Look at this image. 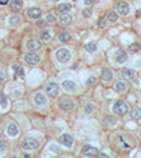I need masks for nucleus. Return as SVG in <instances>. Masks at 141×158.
Listing matches in <instances>:
<instances>
[{"mask_svg": "<svg viewBox=\"0 0 141 158\" xmlns=\"http://www.w3.org/2000/svg\"><path fill=\"white\" fill-rule=\"evenodd\" d=\"M114 144L118 145L120 148H123V150H131V148H133L131 141H130L127 135L123 134V133H117V134H116V137H114Z\"/></svg>", "mask_w": 141, "mask_h": 158, "instance_id": "obj_1", "label": "nucleus"}, {"mask_svg": "<svg viewBox=\"0 0 141 158\" xmlns=\"http://www.w3.org/2000/svg\"><path fill=\"white\" fill-rule=\"evenodd\" d=\"M20 145H21V148H23L24 151H35V150L39 148L38 140H35V138H33V137H26Z\"/></svg>", "mask_w": 141, "mask_h": 158, "instance_id": "obj_2", "label": "nucleus"}, {"mask_svg": "<svg viewBox=\"0 0 141 158\" xmlns=\"http://www.w3.org/2000/svg\"><path fill=\"white\" fill-rule=\"evenodd\" d=\"M71 51L66 48H59L55 52V58L59 64H68L71 61Z\"/></svg>", "mask_w": 141, "mask_h": 158, "instance_id": "obj_3", "label": "nucleus"}, {"mask_svg": "<svg viewBox=\"0 0 141 158\" xmlns=\"http://www.w3.org/2000/svg\"><path fill=\"white\" fill-rule=\"evenodd\" d=\"M113 113L117 116H124L126 113H128V106L126 102L123 100H117V102L113 103V107H112Z\"/></svg>", "mask_w": 141, "mask_h": 158, "instance_id": "obj_4", "label": "nucleus"}, {"mask_svg": "<svg viewBox=\"0 0 141 158\" xmlns=\"http://www.w3.org/2000/svg\"><path fill=\"white\" fill-rule=\"evenodd\" d=\"M45 93L49 96V98H56V96L59 95V86H58V83L54 82V81L48 82L45 85Z\"/></svg>", "mask_w": 141, "mask_h": 158, "instance_id": "obj_5", "label": "nucleus"}, {"mask_svg": "<svg viewBox=\"0 0 141 158\" xmlns=\"http://www.w3.org/2000/svg\"><path fill=\"white\" fill-rule=\"evenodd\" d=\"M81 154H82L83 157H96V155L99 154V150L90 144H86V145H83Z\"/></svg>", "mask_w": 141, "mask_h": 158, "instance_id": "obj_6", "label": "nucleus"}, {"mask_svg": "<svg viewBox=\"0 0 141 158\" xmlns=\"http://www.w3.org/2000/svg\"><path fill=\"white\" fill-rule=\"evenodd\" d=\"M59 107L62 109V110H65V112H69V110H72V109L75 107V103H73L72 99L64 98L59 100Z\"/></svg>", "mask_w": 141, "mask_h": 158, "instance_id": "obj_7", "label": "nucleus"}, {"mask_svg": "<svg viewBox=\"0 0 141 158\" xmlns=\"http://www.w3.org/2000/svg\"><path fill=\"white\" fill-rule=\"evenodd\" d=\"M39 61H41V58L35 52H30L24 55V62L28 64V65H37V64H39Z\"/></svg>", "mask_w": 141, "mask_h": 158, "instance_id": "obj_8", "label": "nucleus"}, {"mask_svg": "<svg viewBox=\"0 0 141 158\" xmlns=\"http://www.w3.org/2000/svg\"><path fill=\"white\" fill-rule=\"evenodd\" d=\"M19 133H20V130H19V127H17L16 123L9 122V124L6 126V134L9 135V137H17Z\"/></svg>", "mask_w": 141, "mask_h": 158, "instance_id": "obj_9", "label": "nucleus"}, {"mask_svg": "<svg viewBox=\"0 0 141 158\" xmlns=\"http://www.w3.org/2000/svg\"><path fill=\"white\" fill-rule=\"evenodd\" d=\"M116 10L120 16H127L130 13V6H128L127 2H118L117 6H116Z\"/></svg>", "mask_w": 141, "mask_h": 158, "instance_id": "obj_10", "label": "nucleus"}, {"mask_svg": "<svg viewBox=\"0 0 141 158\" xmlns=\"http://www.w3.org/2000/svg\"><path fill=\"white\" fill-rule=\"evenodd\" d=\"M59 143L62 145H65V147L71 148L73 145V137L71 134H68V133H64V134H61V137H59Z\"/></svg>", "mask_w": 141, "mask_h": 158, "instance_id": "obj_11", "label": "nucleus"}, {"mask_svg": "<svg viewBox=\"0 0 141 158\" xmlns=\"http://www.w3.org/2000/svg\"><path fill=\"white\" fill-rule=\"evenodd\" d=\"M27 48H28L30 51H39V49L43 48V43H41L39 40L31 38L27 41Z\"/></svg>", "mask_w": 141, "mask_h": 158, "instance_id": "obj_12", "label": "nucleus"}, {"mask_svg": "<svg viewBox=\"0 0 141 158\" xmlns=\"http://www.w3.org/2000/svg\"><path fill=\"white\" fill-rule=\"evenodd\" d=\"M127 59H128V55H127V52H126L124 49H117V51L114 52L116 64H124Z\"/></svg>", "mask_w": 141, "mask_h": 158, "instance_id": "obj_13", "label": "nucleus"}, {"mask_svg": "<svg viewBox=\"0 0 141 158\" xmlns=\"http://www.w3.org/2000/svg\"><path fill=\"white\" fill-rule=\"evenodd\" d=\"M33 102L35 106H45L47 105V98L43 92H37L33 96Z\"/></svg>", "mask_w": 141, "mask_h": 158, "instance_id": "obj_14", "label": "nucleus"}, {"mask_svg": "<svg viewBox=\"0 0 141 158\" xmlns=\"http://www.w3.org/2000/svg\"><path fill=\"white\" fill-rule=\"evenodd\" d=\"M62 88L66 92H75L78 89V85H76V82L71 81V79H65V81H62Z\"/></svg>", "mask_w": 141, "mask_h": 158, "instance_id": "obj_15", "label": "nucleus"}, {"mask_svg": "<svg viewBox=\"0 0 141 158\" xmlns=\"http://www.w3.org/2000/svg\"><path fill=\"white\" fill-rule=\"evenodd\" d=\"M41 14H43V11H41V9H38V7H30V9L27 10V17H28V19H39Z\"/></svg>", "mask_w": 141, "mask_h": 158, "instance_id": "obj_16", "label": "nucleus"}, {"mask_svg": "<svg viewBox=\"0 0 141 158\" xmlns=\"http://www.w3.org/2000/svg\"><path fill=\"white\" fill-rule=\"evenodd\" d=\"M73 21V17L68 13H62L59 16V24L61 26H69V24H72Z\"/></svg>", "mask_w": 141, "mask_h": 158, "instance_id": "obj_17", "label": "nucleus"}, {"mask_svg": "<svg viewBox=\"0 0 141 158\" xmlns=\"http://www.w3.org/2000/svg\"><path fill=\"white\" fill-rule=\"evenodd\" d=\"M23 0H13L11 3H10V9H11V11H14V13H19V11H21L23 10Z\"/></svg>", "mask_w": 141, "mask_h": 158, "instance_id": "obj_18", "label": "nucleus"}, {"mask_svg": "<svg viewBox=\"0 0 141 158\" xmlns=\"http://www.w3.org/2000/svg\"><path fill=\"white\" fill-rule=\"evenodd\" d=\"M122 76H123V79H126V81H133V79L135 78V72L130 68H124L122 71Z\"/></svg>", "mask_w": 141, "mask_h": 158, "instance_id": "obj_19", "label": "nucleus"}, {"mask_svg": "<svg viewBox=\"0 0 141 158\" xmlns=\"http://www.w3.org/2000/svg\"><path fill=\"white\" fill-rule=\"evenodd\" d=\"M71 40H72V35H71V33H68V31H62V33H59L58 41L61 44H68Z\"/></svg>", "mask_w": 141, "mask_h": 158, "instance_id": "obj_20", "label": "nucleus"}, {"mask_svg": "<svg viewBox=\"0 0 141 158\" xmlns=\"http://www.w3.org/2000/svg\"><path fill=\"white\" fill-rule=\"evenodd\" d=\"M102 81L106 83L112 82L113 81V72L110 71V69H103L102 71Z\"/></svg>", "mask_w": 141, "mask_h": 158, "instance_id": "obj_21", "label": "nucleus"}, {"mask_svg": "<svg viewBox=\"0 0 141 158\" xmlns=\"http://www.w3.org/2000/svg\"><path fill=\"white\" fill-rule=\"evenodd\" d=\"M39 37H41L43 41H48V40H51V37H52V30L43 28L41 30V33H39Z\"/></svg>", "mask_w": 141, "mask_h": 158, "instance_id": "obj_22", "label": "nucleus"}, {"mask_svg": "<svg viewBox=\"0 0 141 158\" xmlns=\"http://www.w3.org/2000/svg\"><path fill=\"white\" fill-rule=\"evenodd\" d=\"M114 89H116V92L117 93H126L127 92V83L126 82H117L114 85Z\"/></svg>", "mask_w": 141, "mask_h": 158, "instance_id": "obj_23", "label": "nucleus"}, {"mask_svg": "<svg viewBox=\"0 0 141 158\" xmlns=\"http://www.w3.org/2000/svg\"><path fill=\"white\" fill-rule=\"evenodd\" d=\"M13 71H14V73H16V76H20V78H24V68H23L21 65H19V64L13 65Z\"/></svg>", "mask_w": 141, "mask_h": 158, "instance_id": "obj_24", "label": "nucleus"}, {"mask_svg": "<svg viewBox=\"0 0 141 158\" xmlns=\"http://www.w3.org/2000/svg\"><path fill=\"white\" fill-rule=\"evenodd\" d=\"M128 49H130V52L135 54V52H140L141 51V44L138 43V41H135V43L130 44V47H128Z\"/></svg>", "mask_w": 141, "mask_h": 158, "instance_id": "obj_25", "label": "nucleus"}, {"mask_svg": "<svg viewBox=\"0 0 141 158\" xmlns=\"http://www.w3.org/2000/svg\"><path fill=\"white\" fill-rule=\"evenodd\" d=\"M20 21H21V17L20 16H10L9 19H7V23H9L10 26H17Z\"/></svg>", "mask_w": 141, "mask_h": 158, "instance_id": "obj_26", "label": "nucleus"}, {"mask_svg": "<svg viewBox=\"0 0 141 158\" xmlns=\"http://www.w3.org/2000/svg\"><path fill=\"white\" fill-rule=\"evenodd\" d=\"M85 49L88 51V52H96V51H97V44L93 43V41H90V43H88L85 45Z\"/></svg>", "mask_w": 141, "mask_h": 158, "instance_id": "obj_27", "label": "nucleus"}, {"mask_svg": "<svg viewBox=\"0 0 141 158\" xmlns=\"http://www.w3.org/2000/svg\"><path fill=\"white\" fill-rule=\"evenodd\" d=\"M130 117L133 120H140L141 118V109H133L131 112H130Z\"/></svg>", "mask_w": 141, "mask_h": 158, "instance_id": "obj_28", "label": "nucleus"}, {"mask_svg": "<svg viewBox=\"0 0 141 158\" xmlns=\"http://www.w3.org/2000/svg\"><path fill=\"white\" fill-rule=\"evenodd\" d=\"M71 7L72 6H71L69 3H62V4H59L58 6V10L61 11V13H68L69 10H71Z\"/></svg>", "mask_w": 141, "mask_h": 158, "instance_id": "obj_29", "label": "nucleus"}, {"mask_svg": "<svg viewBox=\"0 0 141 158\" xmlns=\"http://www.w3.org/2000/svg\"><path fill=\"white\" fill-rule=\"evenodd\" d=\"M107 20L110 21V23H116L118 20V13H114V11H110V13L107 14Z\"/></svg>", "mask_w": 141, "mask_h": 158, "instance_id": "obj_30", "label": "nucleus"}, {"mask_svg": "<svg viewBox=\"0 0 141 158\" xmlns=\"http://www.w3.org/2000/svg\"><path fill=\"white\" fill-rule=\"evenodd\" d=\"M0 106L3 109H6L9 106V100H7V98L4 95H0Z\"/></svg>", "mask_w": 141, "mask_h": 158, "instance_id": "obj_31", "label": "nucleus"}, {"mask_svg": "<svg viewBox=\"0 0 141 158\" xmlns=\"http://www.w3.org/2000/svg\"><path fill=\"white\" fill-rule=\"evenodd\" d=\"M96 81H97V79H96L95 76H90V78H88L85 81V83H86V86H93L96 83Z\"/></svg>", "mask_w": 141, "mask_h": 158, "instance_id": "obj_32", "label": "nucleus"}, {"mask_svg": "<svg viewBox=\"0 0 141 158\" xmlns=\"http://www.w3.org/2000/svg\"><path fill=\"white\" fill-rule=\"evenodd\" d=\"M93 110H95V106H93V103H88V105L85 106V113H93Z\"/></svg>", "mask_w": 141, "mask_h": 158, "instance_id": "obj_33", "label": "nucleus"}, {"mask_svg": "<svg viewBox=\"0 0 141 158\" xmlns=\"http://www.w3.org/2000/svg\"><path fill=\"white\" fill-rule=\"evenodd\" d=\"M47 20H38V21H37L35 23V26L38 27V28H45V26H47Z\"/></svg>", "mask_w": 141, "mask_h": 158, "instance_id": "obj_34", "label": "nucleus"}, {"mask_svg": "<svg viewBox=\"0 0 141 158\" xmlns=\"http://www.w3.org/2000/svg\"><path fill=\"white\" fill-rule=\"evenodd\" d=\"M47 23H55V21H56V17L55 16H54V14L52 13H49L48 14V16H47Z\"/></svg>", "mask_w": 141, "mask_h": 158, "instance_id": "obj_35", "label": "nucleus"}, {"mask_svg": "<svg viewBox=\"0 0 141 158\" xmlns=\"http://www.w3.org/2000/svg\"><path fill=\"white\" fill-rule=\"evenodd\" d=\"M106 24H107V23H106V19H103V17H102V19L99 20L97 27H99V28H105V27H106Z\"/></svg>", "mask_w": 141, "mask_h": 158, "instance_id": "obj_36", "label": "nucleus"}, {"mask_svg": "<svg viewBox=\"0 0 141 158\" xmlns=\"http://www.w3.org/2000/svg\"><path fill=\"white\" fill-rule=\"evenodd\" d=\"M83 17H90V16H92V10H90V9H86V10H83Z\"/></svg>", "mask_w": 141, "mask_h": 158, "instance_id": "obj_37", "label": "nucleus"}, {"mask_svg": "<svg viewBox=\"0 0 141 158\" xmlns=\"http://www.w3.org/2000/svg\"><path fill=\"white\" fill-rule=\"evenodd\" d=\"M7 150V143L0 141V151H6Z\"/></svg>", "mask_w": 141, "mask_h": 158, "instance_id": "obj_38", "label": "nucleus"}, {"mask_svg": "<svg viewBox=\"0 0 141 158\" xmlns=\"http://www.w3.org/2000/svg\"><path fill=\"white\" fill-rule=\"evenodd\" d=\"M99 0H85V4L86 6H90V4H95V3H97Z\"/></svg>", "mask_w": 141, "mask_h": 158, "instance_id": "obj_39", "label": "nucleus"}, {"mask_svg": "<svg viewBox=\"0 0 141 158\" xmlns=\"http://www.w3.org/2000/svg\"><path fill=\"white\" fill-rule=\"evenodd\" d=\"M3 81H4V73L0 71V82H3Z\"/></svg>", "mask_w": 141, "mask_h": 158, "instance_id": "obj_40", "label": "nucleus"}, {"mask_svg": "<svg viewBox=\"0 0 141 158\" xmlns=\"http://www.w3.org/2000/svg\"><path fill=\"white\" fill-rule=\"evenodd\" d=\"M9 3V0H0V4H2V6H4V4H7Z\"/></svg>", "mask_w": 141, "mask_h": 158, "instance_id": "obj_41", "label": "nucleus"}, {"mask_svg": "<svg viewBox=\"0 0 141 158\" xmlns=\"http://www.w3.org/2000/svg\"><path fill=\"white\" fill-rule=\"evenodd\" d=\"M97 155H99V157H109V155L106 154V152H99Z\"/></svg>", "mask_w": 141, "mask_h": 158, "instance_id": "obj_42", "label": "nucleus"}, {"mask_svg": "<svg viewBox=\"0 0 141 158\" xmlns=\"http://www.w3.org/2000/svg\"><path fill=\"white\" fill-rule=\"evenodd\" d=\"M137 16H138V17H141V9L137 11Z\"/></svg>", "mask_w": 141, "mask_h": 158, "instance_id": "obj_43", "label": "nucleus"}, {"mask_svg": "<svg viewBox=\"0 0 141 158\" xmlns=\"http://www.w3.org/2000/svg\"><path fill=\"white\" fill-rule=\"evenodd\" d=\"M0 138H2V133H0Z\"/></svg>", "mask_w": 141, "mask_h": 158, "instance_id": "obj_44", "label": "nucleus"}, {"mask_svg": "<svg viewBox=\"0 0 141 158\" xmlns=\"http://www.w3.org/2000/svg\"><path fill=\"white\" fill-rule=\"evenodd\" d=\"M73 2H76V0H73Z\"/></svg>", "mask_w": 141, "mask_h": 158, "instance_id": "obj_45", "label": "nucleus"}]
</instances>
